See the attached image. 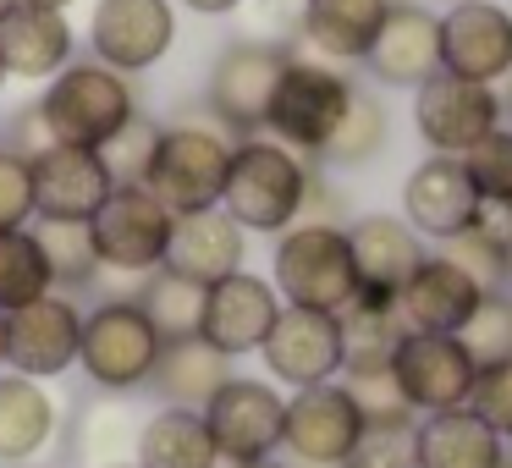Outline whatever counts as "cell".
<instances>
[{
    "instance_id": "cell-38",
    "label": "cell",
    "mask_w": 512,
    "mask_h": 468,
    "mask_svg": "<svg viewBox=\"0 0 512 468\" xmlns=\"http://www.w3.org/2000/svg\"><path fill=\"white\" fill-rule=\"evenodd\" d=\"M413 424L419 419L364 424V435H358V446L347 452L342 468H413Z\"/></svg>"
},
{
    "instance_id": "cell-16",
    "label": "cell",
    "mask_w": 512,
    "mask_h": 468,
    "mask_svg": "<svg viewBox=\"0 0 512 468\" xmlns=\"http://www.w3.org/2000/svg\"><path fill=\"white\" fill-rule=\"evenodd\" d=\"M413 122H419L424 144L435 155H468L479 138L501 127V94L490 83H468V78H452V72H435L430 83H419Z\"/></svg>"
},
{
    "instance_id": "cell-3",
    "label": "cell",
    "mask_w": 512,
    "mask_h": 468,
    "mask_svg": "<svg viewBox=\"0 0 512 468\" xmlns=\"http://www.w3.org/2000/svg\"><path fill=\"white\" fill-rule=\"evenodd\" d=\"M34 105L56 144H83V149H105L138 116L133 78L100 67V61H72L67 72H56L45 83V94Z\"/></svg>"
},
{
    "instance_id": "cell-45",
    "label": "cell",
    "mask_w": 512,
    "mask_h": 468,
    "mask_svg": "<svg viewBox=\"0 0 512 468\" xmlns=\"http://www.w3.org/2000/svg\"><path fill=\"white\" fill-rule=\"evenodd\" d=\"M23 6H45V12H67L72 0H23Z\"/></svg>"
},
{
    "instance_id": "cell-37",
    "label": "cell",
    "mask_w": 512,
    "mask_h": 468,
    "mask_svg": "<svg viewBox=\"0 0 512 468\" xmlns=\"http://www.w3.org/2000/svg\"><path fill=\"white\" fill-rule=\"evenodd\" d=\"M463 166H468V177H474V188L485 204H512V127L485 133L463 155Z\"/></svg>"
},
{
    "instance_id": "cell-1",
    "label": "cell",
    "mask_w": 512,
    "mask_h": 468,
    "mask_svg": "<svg viewBox=\"0 0 512 468\" xmlns=\"http://www.w3.org/2000/svg\"><path fill=\"white\" fill-rule=\"evenodd\" d=\"M309 188L314 171L303 166V155H292L287 144H270V138H243L232 149L221 210L243 232H287V226L303 221Z\"/></svg>"
},
{
    "instance_id": "cell-31",
    "label": "cell",
    "mask_w": 512,
    "mask_h": 468,
    "mask_svg": "<svg viewBox=\"0 0 512 468\" xmlns=\"http://www.w3.org/2000/svg\"><path fill=\"white\" fill-rule=\"evenodd\" d=\"M133 298L166 342L199 336V320H204V287L199 281H182V276H171V270H149Z\"/></svg>"
},
{
    "instance_id": "cell-14",
    "label": "cell",
    "mask_w": 512,
    "mask_h": 468,
    "mask_svg": "<svg viewBox=\"0 0 512 468\" xmlns=\"http://www.w3.org/2000/svg\"><path fill=\"white\" fill-rule=\"evenodd\" d=\"M34 171V215L45 226H89L94 210L105 204V193L116 188L111 166L100 149L83 144H50L28 160Z\"/></svg>"
},
{
    "instance_id": "cell-22",
    "label": "cell",
    "mask_w": 512,
    "mask_h": 468,
    "mask_svg": "<svg viewBox=\"0 0 512 468\" xmlns=\"http://www.w3.org/2000/svg\"><path fill=\"white\" fill-rule=\"evenodd\" d=\"M72 34L67 12H45V6H23L17 0L12 12L0 17V67L17 83H50L56 72L72 67Z\"/></svg>"
},
{
    "instance_id": "cell-6",
    "label": "cell",
    "mask_w": 512,
    "mask_h": 468,
    "mask_svg": "<svg viewBox=\"0 0 512 468\" xmlns=\"http://www.w3.org/2000/svg\"><path fill=\"white\" fill-rule=\"evenodd\" d=\"M171 221L177 215L144 188V182H116L105 193V204L89 221V243L105 276H138L166 265V243H171Z\"/></svg>"
},
{
    "instance_id": "cell-25",
    "label": "cell",
    "mask_w": 512,
    "mask_h": 468,
    "mask_svg": "<svg viewBox=\"0 0 512 468\" xmlns=\"http://www.w3.org/2000/svg\"><path fill=\"white\" fill-rule=\"evenodd\" d=\"M61 435V402L45 380H28L0 369V463L28 468L39 452H50Z\"/></svg>"
},
{
    "instance_id": "cell-47",
    "label": "cell",
    "mask_w": 512,
    "mask_h": 468,
    "mask_svg": "<svg viewBox=\"0 0 512 468\" xmlns=\"http://www.w3.org/2000/svg\"><path fill=\"white\" fill-rule=\"evenodd\" d=\"M507 281H512V237H507Z\"/></svg>"
},
{
    "instance_id": "cell-36",
    "label": "cell",
    "mask_w": 512,
    "mask_h": 468,
    "mask_svg": "<svg viewBox=\"0 0 512 468\" xmlns=\"http://www.w3.org/2000/svg\"><path fill=\"white\" fill-rule=\"evenodd\" d=\"M133 446H138V424L127 419L116 402H100V408L83 413L78 457H89L94 468H105V463H133V457H122V452H133Z\"/></svg>"
},
{
    "instance_id": "cell-39",
    "label": "cell",
    "mask_w": 512,
    "mask_h": 468,
    "mask_svg": "<svg viewBox=\"0 0 512 468\" xmlns=\"http://www.w3.org/2000/svg\"><path fill=\"white\" fill-rule=\"evenodd\" d=\"M342 386H347V397L358 402L364 424L419 419V413H413L408 402H402V391H397V375H391V364H386V369H347V375H342Z\"/></svg>"
},
{
    "instance_id": "cell-2",
    "label": "cell",
    "mask_w": 512,
    "mask_h": 468,
    "mask_svg": "<svg viewBox=\"0 0 512 468\" xmlns=\"http://www.w3.org/2000/svg\"><path fill=\"white\" fill-rule=\"evenodd\" d=\"M232 138L221 127L204 122H171L155 133L144 166V188L166 204L171 215H199V210H221L226 193V171H232Z\"/></svg>"
},
{
    "instance_id": "cell-32",
    "label": "cell",
    "mask_w": 512,
    "mask_h": 468,
    "mask_svg": "<svg viewBox=\"0 0 512 468\" xmlns=\"http://www.w3.org/2000/svg\"><path fill=\"white\" fill-rule=\"evenodd\" d=\"M386 105L369 100L364 89H353V105H347L342 127L331 133V144H325L320 160H331V166H364V160H375L380 149H386Z\"/></svg>"
},
{
    "instance_id": "cell-29",
    "label": "cell",
    "mask_w": 512,
    "mask_h": 468,
    "mask_svg": "<svg viewBox=\"0 0 512 468\" xmlns=\"http://www.w3.org/2000/svg\"><path fill=\"white\" fill-rule=\"evenodd\" d=\"M391 6H397V0H303V28L298 34L309 39L320 56L364 61Z\"/></svg>"
},
{
    "instance_id": "cell-23",
    "label": "cell",
    "mask_w": 512,
    "mask_h": 468,
    "mask_svg": "<svg viewBox=\"0 0 512 468\" xmlns=\"http://www.w3.org/2000/svg\"><path fill=\"white\" fill-rule=\"evenodd\" d=\"M243 248H248V232L226 210L177 215L171 221V243H166V265L160 270H171L182 281H199V287H215L232 270H243Z\"/></svg>"
},
{
    "instance_id": "cell-35",
    "label": "cell",
    "mask_w": 512,
    "mask_h": 468,
    "mask_svg": "<svg viewBox=\"0 0 512 468\" xmlns=\"http://www.w3.org/2000/svg\"><path fill=\"white\" fill-rule=\"evenodd\" d=\"M441 259H452V265L463 270L479 292H501V287H507V243H501L496 232H485V226H468V232L446 237Z\"/></svg>"
},
{
    "instance_id": "cell-12",
    "label": "cell",
    "mask_w": 512,
    "mask_h": 468,
    "mask_svg": "<svg viewBox=\"0 0 512 468\" xmlns=\"http://www.w3.org/2000/svg\"><path fill=\"white\" fill-rule=\"evenodd\" d=\"M177 39V12L171 0H94L89 17V61L138 78V72L160 67Z\"/></svg>"
},
{
    "instance_id": "cell-13",
    "label": "cell",
    "mask_w": 512,
    "mask_h": 468,
    "mask_svg": "<svg viewBox=\"0 0 512 468\" xmlns=\"http://www.w3.org/2000/svg\"><path fill=\"white\" fill-rule=\"evenodd\" d=\"M259 358H265L270 380H281V386H292V391L342 380V364H347L342 320H336V314H320V309H292V303H281Z\"/></svg>"
},
{
    "instance_id": "cell-10",
    "label": "cell",
    "mask_w": 512,
    "mask_h": 468,
    "mask_svg": "<svg viewBox=\"0 0 512 468\" xmlns=\"http://www.w3.org/2000/svg\"><path fill=\"white\" fill-rule=\"evenodd\" d=\"M204 424L215 435L221 463H259V457L281 452V430H287V397L270 380L232 375L210 402H204Z\"/></svg>"
},
{
    "instance_id": "cell-50",
    "label": "cell",
    "mask_w": 512,
    "mask_h": 468,
    "mask_svg": "<svg viewBox=\"0 0 512 468\" xmlns=\"http://www.w3.org/2000/svg\"><path fill=\"white\" fill-rule=\"evenodd\" d=\"M0 89H6V67H0Z\"/></svg>"
},
{
    "instance_id": "cell-19",
    "label": "cell",
    "mask_w": 512,
    "mask_h": 468,
    "mask_svg": "<svg viewBox=\"0 0 512 468\" xmlns=\"http://www.w3.org/2000/svg\"><path fill=\"white\" fill-rule=\"evenodd\" d=\"M441 72L468 83L512 78V12L490 0H457L441 17Z\"/></svg>"
},
{
    "instance_id": "cell-46",
    "label": "cell",
    "mask_w": 512,
    "mask_h": 468,
    "mask_svg": "<svg viewBox=\"0 0 512 468\" xmlns=\"http://www.w3.org/2000/svg\"><path fill=\"white\" fill-rule=\"evenodd\" d=\"M501 468H512V441H507V452H501Z\"/></svg>"
},
{
    "instance_id": "cell-5",
    "label": "cell",
    "mask_w": 512,
    "mask_h": 468,
    "mask_svg": "<svg viewBox=\"0 0 512 468\" xmlns=\"http://www.w3.org/2000/svg\"><path fill=\"white\" fill-rule=\"evenodd\" d=\"M166 336L149 325V314L138 309V298H100L94 309H83V347H78V369L89 375L94 391H138L149 386L160 364Z\"/></svg>"
},
{
    "instance_id": "cell-28",
    "label": "cell",
    "mask_w": 512,
    "mask_h": 468,
    "mask_svg": "<svg viewBox=\"0 0 512 468\" xmlns=\"http://www.w3.org/2000/svg\"><path fill=\"white\" fill-rule=\"evenodd\" d=\"M133 463L138 468H221V452H215V435L199 408H155L138 424Z\"/></svg>"
},
{
    "instance_id": "cell-24",
    "label": "cell",
    "mask_w": 512,
    "mask_h": 468,
    "mask_svg": "<svg viewBox=\"0 0 512 468\" xmlns=\"http://www.w3.org/2000/svg\"><path fill=\"white\" fill-rule=\"evenodd\" d=\"M485 292L441 254H424V265L413 270V281L397 292V320L402 331H430V336H457L468 325V314L479 309Z\"/></svg>"
},
{
    "instance_id": "cell-21",
    "label": "cell",
    "mask_w": 512,
    "mask_h": 468,
    "mask_svg": "<svg viewBox=\"0 0 512 468\" xmlns=\"http://www.w3.org/2000/svg\"><path fill=\"white\" fill-rule=\"evenodd\" d=\"M364 67L380 83H391V89H419V83H430L441 72V17L397 0L386 12V23H380L375 45H369Z\"/></svg>"
},
{
    "instance_id": "cell-44",
    "label": "cell",
    "mask_w": 512,
    "mask_h": 468,
    "mask_svg": "<svg viewBox=\"0 0 512 468\" xmlns=\"http://www.w3.org/2000/svg\"><path fill=\"white\" fill-rule=\"evenodd\" d=\"M226 468H287L281 457H259V463H226Z\"/></svg>"
},
{
    "instance_id": "cell-26",
    "label": "cell",
    "mask_w": 512,
    "mask_h": 468,
    "mask_svg": "<svg viewBox=\"0 0 512 468\" xmlns=\"http://www.w3.org/2000/svg\"><path fill=\"white\" fill-rule=\"evenodd\" d=\"M501 441L474 408L424 413L413 424V468H501Z\"/></svg>"
},
{
    "instance_id": "cell-15",
    "label": "cell",
    "mask_w": 512,
    "mask_h": 468,
    "mask_svg": "<svg viewBox=\"0 0 512 468\" xmlns=\"http://www.w3.org/2000/svg\"><path fill=\"white\" fill-rule=\"evenodd\" d=\"M364 435V413L347 397L342 380L292 391L287 397V430H281V452H292V463L303 468H342L347 452Z\"/></svg>"
},
{
    "instance_id": "cell-52",
    "label": "cell",
    "mask_w": 512,
    "mask_h": 468,
    "mask_svg": "<svg viewBox=\"0 0 512 468\" xmlns=\"http://www.w3.org/2000/svg\"><path fill=\"white\" fill-rule=\"evenodd\" d=\"M28 468H34V463H28Z\"/></svg>"
},
{
    "instance_id": "cell-33",
    "label": "cell",
    "mask_w": 512,
    "mask_h": 468,
    "mask_svg": "<svg viewBox=\"0 0 512 468\" xmlns=\"http://www.w3.org/2000/svg\"><path fill=\"white\" fill-rule=\"evenodd\" d=\"M50 254V276H56V292L78 298L100 281V259H94V243H89V226H45L39 232Z\"/></svg>"
},
{
    "instance_id": "cell-49",
    "label": "cell",
    "mask_w": 512,
    "mask_h": 468,
    "mask_svg": "<svg viewBox=\"0 0 512 468\" xmlns=\"http://www.w3.org/2000/svg\"><path fill=\"white\" fill-rule=\"evenodd\" d=\"M105 468H138V463H105Z\"/></svg>"
},
{
    "instance_id": "cell-42",
    "label": "cell",
    "mask_w": 512,
    "mask_h": 468,
    "mask_svg": "<svg viewBox=\"0 0 512 468\" xmlns=\"http://www.w3.org/2000/svg\"><path fill=\"white\" fill-rule=\"evenodd\" d=\"M155 122H144V116H133V122L122 127V133L111 138V144L100 149L105 166H111L116 182H144V166H149V149H155Z\"/></svg>"
},
{
    "instance_id": "cell-18",
    "label": "cell",
    "mask_w": 512,
    "mask_h": 468,
    "mask_svg": "<svg viewBox=\"0 0 512 468\" xmlns=\"http://www.w3.org/2000/svg\"><path fill=\"white\" fill-rule=\"evenodd\" d=\"M281 314V292L270 287L265 276L254 270H232L226 281L204 287V320H199V336L226 358H243V353H259Z\"/></svg>"
},
{
    "instance_id": "cell-41",
    "label": "cell",
    "mask_w": 512,
    "mask_h": 468,
    "mask_svg": "<svg viewBox=\"0 0 512 468\" xmlns=\"http://www.w3.org/2000/svg\"><path fill=\"white\" fill-rule=\"evenodd\" d=\"M468 408H474L479 419H485L490 430L501 435V441H512V358H507V364H490V369H479V380H474V397H468Z\"/></svg>"
},
{
    "instance_id": "cell-9",
    "label": "cell",
    "mask_w": 512,
    "mask_h": 468,
    "mask_svg": "<svg viewBox=\"0 0 512 468\" xmlns=\"http://www.w3.org/2000/svg\"><path fill=\"white\" fill-rule=\"evenodd\" d=\"M287 61H292V50L270 45V39H237V45H226L210 67V89H204L210 116L221 127H232V133L254 138L270 116V94H276Z\"/></svg>"
},
{
    "instance_id": "cell-20",
    "label": "cell",
    "mask_w": 512,
    "mask_h": 468,
    "mask_svg": "<svg viewBox=\"0 0 512 468\" xmlns=\"http://www.w3.org/2000/svg\"><path fill=\"white\" fill-rule=\"evenodd\" d=\"M347 248H353L358 298H369V303H397V292L424 265L419 232L408 221H397V215H364V221H353L347 226Z\"/></svg>"
},
{
    "instance_id": "cell-8",
    "label": "cell",
    "mask_w": 512,
    "mask_h": 468,
    "mask_svg": "<svg viewBox=\"0 0 512 468\" xmlns=\"http://www.w3.org/2000/svg\"><path fill=\"white\" fill-rule=\"evenodd\" d=\"M83 347V309L67 292H45V298L23 303V309L0 314V369L28 380H61L78 369Z\"/></svg>"
},
{
    "instance_id": "cell-17",
    "label": "cell",
    "mask_w": 512,
    "mask_h": 468,
    "mask_svg": "<svg viewBox=\"0 0 512 468\" xmlns=\"http://www.w3.org/2000/svg\"><path fill=\"white\" fill-rule=\"evenodd\" d=\"M479 215H485V199H479L463 155H430L424 166H413L408 188H402V221L419 237L446 243V237L479 226Z\"/></svg>"
},
{
    "instance_id": "cell-27",
    "label": "cell",
    "mask_w": 512,
    "mask_h": 468,
    "mask_svg": "<svg viewBox=\"0 0 512 468\" xmlns=\"http://www.w3.org/2000/svg\"><path fill=\"white\" fill-rule=\"evenodd\" d=\"M226 380H232V358L215 353L204 336H182V342L160 347L149 391L160 397V408H199L204 413V402H210Z\"/></svg>"
},
{
    "instance_id": "cell-48",
    "label": "cell",
    "mask_w": 512,
    "mask_h": 468,
    "mask_svg": "<svg viewBox=\"0 0 512 468\" xmlns=\"http://www.w3.org/2000/svg\"><path fill=\"white\" fill-rule=\"evenodd\" d=\"M12 6H17V0H0V17H6V12H12Z\"/></svg>"
},
{
    "instance_id": "cell-34",
    "label": "cell",
    "mask_w": 512,
    "mask_h": 468,
    "mask_svg": "<svg viewBox=\"0 0 512 468\" xmlns=\"http://www.w3.org/2000/svg\"><path fill=\"white\" fill-rule=\"evenodd\" d=\"M457 342L468 347V358H474L479 369L507 364L512 358V292H485L479 309L468 314V325L457 331Z\"/></svg>"
},
{
    "instance_id": "cell-11",
    "label": "cell",
    "mask_w": 512,
    "mask_h": 468,
    "mask_svg": "<svg viewBox=\"0 0 512 468\" xmlns=\"http://www.w3.org/2000/svg\"><path fill=\"white\" fill-rule=\"evenodd\" d=\"M391 375H397V391L413 413H452L468 408L474 397L479 364L468 358V347L457 336H430V331H402L397 353H391Z\"/></svg>"
},
{
    "instance_id": "cell-4",
    "label": "cell",
    "mask_w": 512,
    "mask_h": 468,
    "mask_svg": "<svg viewBox=\"0 0 512 468\" xmlns=\"http://www.w3.org/2000/svg\"><path fill=\"white\" fill-rule=\"evenodd\" d=\"M270 287L281 292V303L292 309H320L342 314L358 298L353 276V248L336 221H298L281 232L276 259H270Z\"/></svg>"
},
{
    "instance_id": "cell-51",
    "label": "cell",
    "mask_w": 512,
    "mask_h": 468,
    "mask_svg": "<svg viewBox=\"0 0 512 468\" xmlns=\"http://www.w3.org/2000/svg\"><path fill=\"white\" fill-rule=\"evenodd\" d=\"M452 6H457V0H452Z\"/></svg>"
},
{
    "instance_id": "cell-43",
    "label": "cell",
    "mask_w": 512,
    "mask_h": 468,
    "mask_svg": "<svg viewBox=\"0 0 512 468\" xmlns=\"http://www.w3.org/2000/svg\"><path fill=\"white\" fill-rule=\"evenodd\" d=\"M243 0H182V12H193V17H226V12H237Z\"/></svg>"
},
{
    "instance_id": "cell-7",
    "label": "cell",
    "mask_w": 512,
    "mask_h": 468,
    "mask_svg": "<svg viewBox=\"0 0 512 468\" xmlns=\"http://www.w3.org/2000/svg\"><path fill=\"white\" fill-rule=\"evenodd\" d=\"M347 105H353V83L325 61H287L276 94H270L265 127L276 133V144H287L292 155H325L331 133L342 127Z\"/></svg>"
},
{
    "instance_id": "cell-30",
    "label": "cell",
    "mask_w": 512,
    "mask_h": 468,
    "mask_svg": "<svg viewBox=\"0 0 512 468\" xmlns=\"http://www.w3.org/2000/svg\"><path fill=\"white\" fill-rule=\"evenodd\" d=\"M45 292H56V276H50V254L39 232H28V226L0 232V314L23 309Z\"/></svg>"
},
{
    "instance_id": "cell-40",
    "label": "cell",
    "mask_w": 512,
    "mask_h": 468,
    "mask_svg": "<svg viewBox=\"0 0 512 468\" xmlns=\"http://www.w3.org/2000/svg\"><path fill=\"white\" fill-rule=\"evenodd\" d=\"M28 221H34V171L17 149L0 144V232H17Z\"/></svg>"
}]
</instances>
